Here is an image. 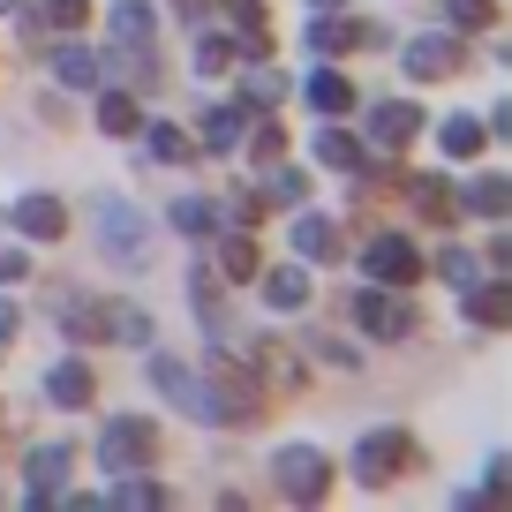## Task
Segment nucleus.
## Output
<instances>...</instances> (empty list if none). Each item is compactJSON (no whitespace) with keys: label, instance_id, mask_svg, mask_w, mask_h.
<instances>
[{"label":"nucleus","instance_id":"32","mask_svg":"<svg viewBox=\"0 0 512 512\" xmlns=\"http://www.w3.org/2000/svg\"><path fill=\"white\" fill-rule=\"evenodd\" d=\"M219 272L226 279H256V241L249 234H226L219 241Z\"/></svg>","mask_w":512,"mask_h":512},{"label":"nucleus","instance_id":"15","mask_svg":"<svg viewBox=\"0 0 512 512\" xmlns=\"http://www.w3.org/2000/svg\"><path fill=\"white\" fill-rule=\"evenodd\" d=\"M347 46H377V31H362V23H347L332 8V16L309 23V53H347Z\"/></svg>","mask_w":512,"mask_h":512},{"label":"nucleus","instance_id":"2","mask_svg":"<svg viewBox=\"0 0 512 512\" xmlns=\"http://www.w3.org/2000/svg\"><path fill=\"white\" fill-rule=\"evenodd\" d=\"M204 400H211V422H226V430H241V422L264 415V384H256V369L241 362H219L204 384Z\"/></svg>","mask_w":512,"mask_h":512},{"label":"nucleus","instance_id":"28","mask_svg":"<svg viewBox=\"0 0 512 512\" xmlns=\"http://www.w3.org/2000/svg\"><path fill=\"white\" fill-rule=\"evenodd\" d=\"M460 204H467V211H482V219H505V211H512V189H505V174H482L475 189L460 196Z\"/></svg>","mask_w":512,"mask_h":512},{"label":"nucleus","instance_id":"40","mask_svg":"<svg viewBox=\"0 0 512 512\" xmlns=\"http://www.w3.org/2000/svg\"><path fill=\"white\" fill-rule=\"evenodd\" d=\"M317 354H324V362H332V369H362V354H354L347 339H317Z\"/></svg>","mask_w":512,"mask_h":512},{"label":"nucleus","instance_id":"23","mask_svg":"<svg viewBox=\"0 0 512 512\" xmlns=\"http://www.w3.org/2000/svg\"><path fill=\"white\" fill-rule=\"evenodd\" d=\"M482 144H490V128H482V121H467V113L437 121V151H445V159H475Z\"/></svg>","mask_w":512,"mask_h":512},{"label":"nucleus","instance_id":"3","mask_svg":"<svg viewBox=\"0 0 512 512\" xmlns=\"http://www.w3.org/2000/svg\"><path fill=\"white\" fill-rule=\"evenodd\" d=\"M272 482H279V497H294V505H317V497L332 490V460H324L317 445H279L272 452Z\"/></svg>","mask_w":512,"mask_h":512},{"label":"nucleus","instance_id":"42","mask_svg":"<svg viewBox=\"0 0 512 512\" xmlns=\"http://www.w3.org/2000/svg\"><path fill=\"white\" fill-rule=\"evenodd\" d=\"M16 332V302H8V294H0V339Z\"/></svg>","mask_w":512,"mask_h":512},{"label":"nucleus","instance_id":"7","mask_svg":"<svg viewBox=\"0 0 512 512\" xmlns=\"http://www.w3.org/2000/svg\"><path fill=\"white\" fill-rule=\"evenodd\" d=\"M362 264H369L377 287H415V279H422V256H415V241H407V234H377L362 249Z\"/></svg>","mask_w":512,"mask_h":512},{"label":"nucleus","instance_id":"9","mask_svg":"<svg viewBox=\"0 0 512 512\" xmlns=\"http://www.w3.org/2000/svg\"><path fill=\"white\" fill-rule=\"evenodd\" d=\"M400 68L415 83H437V76H452V68H460V46H452L445 31H422V38H407L400 46Z\"/></svg>","mask_w":512,"mask_h":512},{"label":"nucleus","instance_id":"43","mask_svg":"<svg viewBox=\"0 0 512 512\" xmlns=\"http://www.w3.org/2000/svg\"><path fill=\"white\" fill-rule=\"evenodd\" d=\"M309 8H347V0H309Z\"/></svg>","mask_w":512,"mask_h":512},{"label":"nucleus","instance_id":"17","mask_svg":"<svg viewBox=\"0 0 512 512\" xmlns=\"http://www.w3.org/2000/svg\"><path fill=\"white\" fill-rule=\"evenodd\" d=\"M407 196H415V211H422L430 226H452V219H460V196H452L437 174H407Z\"/></svg>","mask_w":512,"mask_h":512},{"label":"nucleus","instance_id":"6","mask_svg":"<svg viewBox=\"0 0 512 512\" xmlns=\"http://www.w3.org/2000/svg\"><path fill=\"white\" fill-rule=\"evenodd\" d=\"M354 317H362L369 339H407V332H415V302H407V287H392V294L362 287V294H354Z\"/></svg>","mask_w":512,"mask_h":512},{"label":"nucleus","instance_id":"10","mask_svg":"<svg viewBox=\"0 0 512 512\" xmlns=\"http://www.w3.org/2000/svg\"><path fill=\"white\" fill-rule=\"evenodd\" d=\"M415 128H422V106L384 98V106L369 113V144H377V151H400V144H415Z\"/></svg>","mask_w":512,"mask_h":512},{"label":"nucleus","instance_id":"11","mask_svg":"<svg viewBox=\"0 0 512 512\" xmlns=\"http://www.w3.org/2000/svg\"><path fill=\"white\" fill-rule=\"evenodd\" d=\"M226 23H234V38H241V61H264V53H272V16H264V8H256V0H226Z\"/></svg>","mask_w":512,"mask_h":512},{"label":"nucleus","instance_id":"4","mask_svg":"<svg viewBox=\"0 0 512 512\" xmlns=\"http://www.w3.org/2000/svg\"><path fill=\"white\" fill-rule=\"evenodd\" d=\"M91 226H98V249L113 256V264H144V211L136 204H121V196H98L91 204Z\"/></svg>","mask_w":512,"mask_h":512},{"label":"nucleus","instance_id":"31","mask_svg":"<svg viewBox=\"0 0 512 512\" xmlns=\"http://www.w3.org/2000/svg\"><path fill=\"white\" fill-rule=\"evenodd\" d=\"M234 61H241V53L226 46L219 31H204V38H196V76H204V83H211V76H226V68H234Z\"/></svg>","mask_w":512,"mask_h":512},{"label":"nucleus","instance_id":"41","mask_svg":"<svg viewBox=\"0 0 512 512\" xmlns=\"http://www.w3.org/2000/svg\"><path fill=\"white\" fill-rule=\"evenodd\" d=\"M23 272H31V256H23V249H0V287H16Z\"/></svg>","mask_w":512,"mask_h":512},{"label":"nucleus","instance_id":"14","mask_svg":"<svg viewBox=\"0 0 512 512\" xmlns=\"http://www.w3.org/2000/svg\"><path fill=\"white\" fill-rule=\"evenodd\" d=\"M294 256H309V264H324V256H339V234H332V219H324V211H302L294 204Z\"/></svg>","mask_w":512,"mask_h":512},{"label":"nucleus","instance_id":"20","mask_svg":"<svg viewBox=\"0 0 512 512\" xmlns=\"http://www.w3.org/2000/svg\"><path fill=\"white\" fill-rule=\"evenodd\" d=\"M91 392H98V384H91V369H83V362H53V369H46V400L91 407Z\"/></svg>","mask_w":512,"mask_h":512},{"label":"nucleus","instance_id":"44","mask_svg":"<svg viewBox=\"0 0 512 512\" xmlns=\"http://www.w3.org/2000/svg\"><path fill=\"white\" fill-rule=\"evenodd\" d=\"M0 16H16V0H0Z\"/></svg>","mask_w":512,"mask_h":512},{"label":"nucleus","instance_id":"1","mask_svg":"<svg viewBox=\"0 0 512 512\" xmlns=\"http://www.w3.org/2000/svg\"><path fill=\"white\" fill-rule=\"evenodd\" d=\"M151 452H159L151 415H113L106 430H98V467H106V475H144Z\"/></svg>","mask_w":512,"mask_h":512},{"label":"nucleus","instance_id":"24","mask_svg":"<svg viewBox=\"0 0 512 512\" xmlns=\"http://www.w3.org/2000/svg\"><path fill=\"white\" fill-rule=\"evenodd\" d=\"M279 91H287V76H279L272 61H249V76H241V113H256V106H279Z\"/></svg>","mask_w":512,"mask_h":512},{"label":"nucleus","instance_id":"29","mask_svg":"<svg viewBox=\"0 0 512 512\" xmlns=\"http://www.w3.org/2000/svg\"><path fill=\"white\" fill-rule=\"evenodd\" d=\"M234 144H241V98L204 113V151H234Z\"/></svg>","mask_w":512,"mask_h":512},{"label":"nucleus","instance_id":"25","mask_svg":"<svg viewBox=\"0 0 512 512\" xmlns=\"http://www.w3.org/2000/svg\"><path fill=\"white\" fill-rule=\"evenodd\" d=\"M174 226H181L189 241H211V234H219V204H211V196H181V204H174Z\"/></svg>","mask_w":512,"mask_h":512},{"label":"nucleus","instance_id":"12","mask_svg":"<svg viewBox=\"0 0 512 512\" xmlns=\"http://www.w3.org/2000/svg\"><path fill=\"white\" fill-rule=\"evenodd\" d=\"M23 497H31V505H46V497H61V475H68V445H38L31 460H23Z\"/></svg>","mask_w":512,"mask_h":512},{"label":"nucleus","instance_id":"21","mask_svg":"<svg viewBox=\"0 0 512 512\" xmlns=\"http://www.w3.org/2000/svg\"><path fill=\"white\" fill-rule=\"evenodd\" d=\"M467 317L475 324H512V287L505 279H475V287H467Z\"/></svg>","mask_w":512,"mask_h":512},{"label":"nucleus","instance_id":"34","mask_svg":"<svg viewBox=\"0 0 512 512\" xmlns=\"http://www.w3.org/2000/svg\"><path fill=\"white\" fill-rule=\"evenodd\" d=\"M38 23H46V31H83V23H91V0H46Z\"/></svg>","mask_w":512,"mask_h":512},{"label":"nucleus","instance_id":"27","mask_svg":"<svg viewBox=\"0 0 512 512\" xmlns=\"http://www.w3.org/2000/svg\"><path fill=\"white\" fill-rule=\"evenodd\" d=\"M136 121H144V113H136L128 91H98V128H106V136H136Z\"/></svg>","mask_w":512,"mask_h":512},{"label":"nucleus","instance_id":"33","mask_svg":"<svg viewBox=\"0 0 512 512\" xmlns=\"http://www.w3.org/2000/svg\"><path fill=\"white\" fill-rule=\"evenodd\" d=\"M264 196H272V204H302L309 174H294V166H264Z\"/></svg>","mask_w":512,"mask_h":512},{"label":"nucleus","instance_id":"26","mask_svg":"<svg viewBox=\"0 0 512 512\" xmlns=\"http://www.w3.org/2000/svg\"><path fill=\"white\" fill-rule=\"evenodd\" d=\"M264 302H272V309H302L309 302V272H302V264H279V272L264 279Z\"/></svg>","mask_w":512,"mask_h":512},{"label":"nucleus","instance_id":"13","mask_svg":"<svg viewBox=\"0 0 512 512\" xmlns=\"http://www.w3.org/2000/svg\"><path fill=\"white\" fill-rule=\"evenodd\" d=\"M151 38H159V8H144V0H121V8H113V46H121V53H144Z\"/></svg>","mask_w":512,"mask_h":512},{"label":"nucleus","instance_id":"8","mask_svg":"<svg viewBox=\"0 0 512 512\" xmlns=\"http://www.w3.org/2000/svg\"><path fill=\"white\" fill-rule=\"evenodd\" d=\"M144 377H151V384H159V392H166V400H174V407H181V415H196V422H211V400H204V384H196V377H189V369H181V362H174V354H151V362H144Z\"/></svg>","mask_w":512,"mask_h":512},{"label":"nucleus","instance_id":"37","mask_svg":"<svg viewBox=\"0 0 512 512\" xmlns=\"http://www.w3.org/2000/svg\"><path fill=\"white\" fill-rule=\"evenodd\" d=\"M437 279H445V287H475V256H467V249H445V256H437Z\"/></svg>","mask_w":512,"mask_h":512},{"label":"nucleus","instance_id":"5","mask_svg":"<svg viewBox=\"0 0 512 512\" xmlns=\"http://www.w3.org/2000/svg\"><path fill=\"white\" fill-rule=\"evenodd\" d=\"M400 467H415V445H407L400 430H369L362 445H354V475H362L369 490H384V482H400Z\"/></svg>","mask_w":512,"mask_h":512},{"label":"nucleus","instance_id":"36","mask_svg":"<svg viewBox=\"0 0 512 512\" xmlns=\"http://www.w3.org/2000/svg\"><path fill=\"white\" fill-rule=\"evenodd\" d=\"M106 332H113V339H128V347H151V317H144V309H113Z\"/></svg>","mask_w":512,"mask_h":512},{"label":"nucleus","instance_id":"38","mask_svg":"<svg viewBox=\"0 0 512 512\" xmlns=\"http://www.w3.org/2000/svg\"><path fill=\"white\" fill-rule=\"evenodd\" d=\"M113 505H166V490H159V482H121Z\"/></svg>","mask_w":512,"mask_h":512},{"label":"nucleus","instance_id":"39","mask_svg":"<svg viewBox=\"0 0 512 512\" xmlns=\"http://www.w3.org/2000/svg\"><path fill=\"white\" fill-rule=\"evenodd\" d=\"M249 151H256V159H264V166H272L279 151H287V136H279V121H264V128H256V144H249Z\"/></svg>","mask_w":512,"mask_h":512},{"label":"nucleus","instance_id":"30","mask_svg":"<svg viewBox=\"0 0 512 512\" xmlns=\"http://www.w3.org/2000/svg\"><path fill=\"white\" fill-rule=\"evenodd\" d=\"M452 31H497V0H445Z\"/></svg>","mask_w":512,"mask_h":512},{"label":"nucleus","instance_id":"16","mask_svg":"<svg viewBox=\"0 0 512 512\" xmlns=\"http://www.w3.org/2000/svg\"><path fill=\"white\" fill-rule=\"evenodd\" d=\"M16 226H23L31 241H61V234H68V211H61V196H23V204H16Z\"/></svg>","mask_w":512,"mask_h":512},{"label":"nucleus","instance_id":"19","mask_svg":"<svg viewBox=\"0 0 512 512\" xmlns=\"http://www.w3.org/2000/svg\"><path fill=\"white\" fill-rule=\"evenodd\" d=\"M317 166H324V174H362V166H369V151L354 144L347 128H324V136H317Z\"/></svg>","mask_w":512,"mask_h":512},{"label":"nucleus","instance_id":"22","mask_svg":"<svg viewBox=\"0 0 512 512\" xmlns=\"http://www.w3.org/2000/svg\"><path fill=\"white\" fill-rule=\"evenodd\" d=\"M302 91H309V106H317V113H332V121H339V113H354V83L339 76V68H317V76H309Z\"/></svg>","mask_w":512,"mask_h":512},{"label":"nucleus","instance_id":"35","mask_svg":"<svg viewBox=\"0 0 512 512\" xmlns=\"http://www.w3.org/2000/svg\"><path fill=\"white\" fill-rule=\"evenodd\" d=\"M144 151H151V159H166V166H181V159H189V136H181V128H166V121H151Z\"/></svg>","mask_w":512,"mask_h":512},{"label":"nucleus","instance_id":"18","mask_svg":"<svg viewBox=\"0 0 512 512\" xmlns=\"http://www.w3.org/2000/svg\"><path fill=\"white\" fill-rule=\"evenodd\" d=\"M53 76H61L68 91H98V83H106V61H98L91 46H61L53 53Z\"/></svg>","mask_w":512,"mask_h":512}]
</instances>
